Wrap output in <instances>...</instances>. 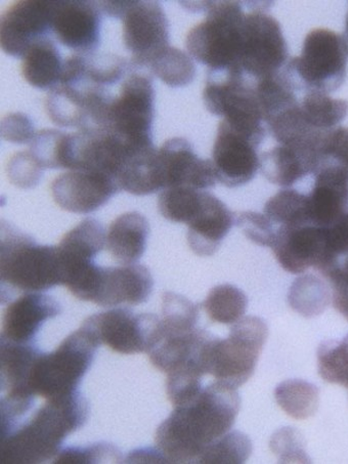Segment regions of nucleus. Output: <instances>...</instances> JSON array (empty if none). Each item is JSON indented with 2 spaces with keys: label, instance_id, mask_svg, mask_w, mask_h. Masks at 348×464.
<instances>
[{
  "label": "nucleus",
  "instance_id": "c03bdc74",
  "mask_svg": "<svg viewBox=\"0 0 348 464\" xmlns=\"http://www.w3.org/2000/svg\"><path fill=\"white\" fill-rule=\"evenodd\" d=\"M323 227L325 230L326 259L319 270L321 273L338 256L348 253V211L334 225Z\"/></svg>",
  "mask_w": 348,
  "mask_h": 464
},
{
  "label": "nucleus",
  "instance_id": "412c9836",
  "mask_svg": "<svg viewBox=\"0 0 348 464\" xmlns=\"http://www.w3.org/2000/svg\"><path fill=\"white\" fill-rule=\"evenodd\" d=\"M61 304L42 293L23 294L5 311L2 340L34 343L35 335L45 321L57 317Z\"/></svg>",
  "mask_w": 348,
  "mask_h": 464
},
{
  "label": "nucleus",
  "instance_id": "37998d69",
  "mask_svg": "<svg viewBox=\"0 0 348 464\" xmlns=\"http://www.w3.org/2000/svg\"><path fill=\"white\" fill-rule=\"evenodd\" d=\"M334 162L348 169V128L330 130L324 135L321 162Z\"/></svg>",
  "mask_w": 348,
  "mask_h": 464
},
{
  "label": "nucleus",
  "instance_id": "393cba45",
  "mask_svg": "<svg viewBox=\"0 0 348 464\" xmlns=\"http://www.w3.org/2000/svg\"><path fill=\"white\" fill-rule=\"evenodd\" d=\"M149 233L150 225L144 216L136 211L126 212L109 227V253L122 265L137 264L145 254Z\"/></svg>",
  "mask_w": 348,
  "mask_h": 464
},
{
  "label": "nucleus",
  "instance_id": "5701e85b",
  "mask_svg": "<svg viewBox=\"0 0 348 464\" xmlns=\"http://www.w3.org/2000/svg\"><path fill=\"white\" fill-rule=\"evenodd\" d=\"M259 168L268 182L288 188L314 174L321 162L315 149L278 145L260 156Z\"/></svg>",
  "mask_w": 348,
  "mask_h": 464
},
{
  "label": "nucleus",
  "instance_id": "2eb2a0df",
  "mask_svg": "<svg viewBox=\"0 0 348 464\" xmlns=\"http://www.w3.org/2000/svg\"><path fill=\"white\" fill-rule=\"evenodd\" d=\"M121 191L116 180L101 171L73 169L55 178L52 194L55 204L73 214L99 209Z\"/></svg>",
  "mask_w": 348,
  "mask_h": 464
},
{
  "label": "nucleus",
  "instance_id": "4c0bfd02",
  "mask_svg": "<svg viewBox=\"0 0 348 464\" xmlns=\"http://www.w3.org/2000/svg\"><path fill=\"white\" fill-rule=\"evenodd\" d=\"M252 452L250 439L238 430L228 431L205 450L197 463H243Z\"/></svg>",
  "mask_w": 348,
  "mask_h": 464
},
{
  "label": "nucleus",
  "instance_id": "9b49d317",
  "mask_svg": "<svg viewBox=\"0 0 348 464\" xmlns=\"http://www.w3.org/2000/svg\"><path fill=\"white\" fill-rule=\"evenodd\" d=\"M99 343L123 355L151 351L161 334V319L154 314H134L121 306L92 314L82 325Z\"/></svg>",
  "mask_w": 348,
  "mask_h": 464
},
{
  "label": "nucleus",
  "instance_id": "39448f33",
  "mask_svg": "<svg viewBox=\"0 0 348 464\" xmlns=\"http://www.w3.org/2000/svg\"><path fill=\"white\" fill-rule=\"evenodd\" d=\"M267 336L266 322L253 316L236 322L226 340L211 334L202 353L205 373L228 387L240 388L255 373Z\"/></svg>",
  "mask_w": 348,
  "mask_h": 464
},
{
  "label": "nucleus",
  "instance_id": "f8f14e48",
  "mask_svg": "<svg viewBox=\"0 0 348 464\" xmlns=\"http://www.w3.org/2000/svg\"><path fill=\"white\" fill-rule=\"evenodd\" d=\"M123 42L132 54L130 64L148 69L150 63L169 46V24L157 2H129L122 14Z\"/></svg>",
  "mask_w": 348,
  "mask_h": 464
},
{
  "label": "nucleus",
  "instance_id": "7c9ffc66",
  "mask_svg": "<svg viewBox=\"0 0 348 464\" xmlns=\"http://www.w3.org/2000/svg\"><path fill=\"white\" fill-rule=\"evenodd\" d=\"M265 215L276 227L313 225L307 195L291 188L279 191L266 203Z\"/></svg>",
  "mask_w": 348,
  "mask_h": 464
},
{
  "label": "nucleus",
  "instance_id": "423d86ee",
  "mask_svg": "<svg viewBox=\"0 0 348 464\" xmlns=\"http://www.w3.org/2000/svg\"><path fill=\"white\" fill-rule=\"evenodd\" d=\"M100 344L97 338L82 326L67 336L57 350L39 353L30 377L33 394L46 400L74 394L92 366Z\"/></svg>",
  "mask_w": 348,
  "mask_h": 464
},
{
  "label": "nucleus",
  "instance_id": "b1692460",
  "mask_svg": "<svg viewBox=\"0 0 348 464\" xmlns=\"http://www.w3.org/2000/svg\"><path fill=\"white\" fill-rule=\"evenodd\" d=\"M106 238L104 227L93 218L83 219L64 235L58 246L63 283L69 273L93 263V258L104 248Z\"/></svg>",
  "mask_w": 348,
  "mask_h": 464
},
{
  "label": "nucleus",
  "instance_id": "a211bd4d",
  "mask_svg": "<svg viewBox=\"0 0 348 464\" xmlns=\"http://www.w3.org/2000/svg\"><path fill=\"white\" fill-rule=\"evenodd\" d=\"M272 248L285 271L302 274L312 266L319 271L326 259L325 230L311 224L280 227Z\"/></svg>",
  "mask_w": 348,
  "mask_h": 464
},
{
  "label": "nucleus",
  "instance_id": "a18cd8bd",
  "mask_svg": "<svg viewBox=\"0 0 348 464\" xmlns=\"http://www.w3.org/2000/svg\"><path fill=\"white\" fill-rule=\"evenodd\" d=\"M0 133L5 140L14 144H28L36 133L31 118L24 113H11L4 117Z\"/></svg>",
  "mask_w": 348,
  "mask_h": 464
},
{
  "label": "nucleus",
  "instance_id": "f3484780",
  "mask_svg": "<svg viewBox=\"0 0 348 464\" xmlns=\"http://www.w3.org/2000/svg\"><path fill=\"white\" fill-rule=\"evenodd\" d=\"M101 10L90 2H52V33L76 53H93L101 43Z\"/></svg>",
  "mask_w": 348,
  "mask_h": 464
},
{
  "label": "nucleus",
  "instance_id": "bb28decb",
  "mask_svg": "<svg viewBox=\"0 0 348 464\" xmlns=\"http://www.w3.org/2000/svg\"><path fill=\"white\" fill-rule=\"evenodd\" d=\"M63 65L57 46L46 37L31 46L24 56L22 74L34 88L52 90L60 83Z\"/></svg>",
  "mask_w": 348,
  "mask_h": 464
},
{
  "label": "nucleus",
  "instance_id": "2f4dec72",
  "mask_svg": "<svg viewBox=\"0 0 348 464\" xmlns=\"http://www.w3.org/2000/svg\"><path fill=\"white\" fill-rule=\"evenodd\" d=\"M151 73L170 88H184L194 81L193 58L177 47L168 46L150 63Z\"/></svg>",
  "mask_w": 348,
  "mask_h": 464
},
{
  "label": "nucleus",
  "instance_id": "1a4fd4ad",
  "mask_svg": "<svg viewBox=\"0 0 348 464\" xmlns=\"http://www.w3.org/2000/svg\"><path fill=\"white\" fill-rule=\"evenodd\" d=\"M348 51L343 36L328 29L308 34L299 57L289 60L287 67L294 74L300 92L337 91L345 81Z\"/></svg>",
  "mask_w": 348,
  "mask_h": 464
},
{
  "label": "nucleus",
  "instance_id": "09e8293b",
  "mask_svg": "<svg viewBox=\"0 0 348 464\" xmlns=\"http://www.w3.org/2000/svg\"><path fill=\"white\" fill-rule=\"evenodd\" d=\"M343 37L344 39V43L346 44L347 51H348V14H347V17H346L345 33H344V35Z\"/></svg>",
  "mask_w": 348,
  "mask_h": 464
},
{
  "label": "nucleus",
  "instance_id": "4468645a",
  "mask_svg": "<svg viewBox=\"0 0 348 464\" xmlns=\"http://www.w3.org/2000/svg\"><path fill=\"white\" fill-rule=\"evenodd\" d=\"M52 31V2L22 0L3 14L0 26L2 49L9 56L23 59L41 39Z\"/></svg>",
  "mask_w": 348,
  "mask_h": 464
},
{
  "label": "nucleus",
  "instance_id": "0eeeda50",
  "mask_svg": "<svg viewBox=\"0 0 348 464\" xmlns=\"http://www.w3.org/2000/svg\"><path fill=\"white\" fill-rule=\"evenodd\" d=\"M203 101L211 114L223 117L235 130L264 140L266 128L256 82L241 70H209Z\"/></svg>",
  "mask_w": 348,
  "mask_h": 464
},
{
  "label": "nucleus",
  "instance_id": "7ed1b4c3",
  "mask_svg": "<svg viewBox=\"0 0 348 464\" xmlns=\"http://www.w3.org/2000/svg\"><path fill=\"white\" fill-rule=\"evenodd\" d=\"M0 279L3 303L6 302L10 291L42 293L63 285L58 246H41L28 234L3 223Z\"/></svg>",
  "mask_w": 348,
  "mask_h": 464
},
{
  "label": "nucleus",
  "instance_id": "a19ab883",
  "mask_svg": "<svg viewBox=\"0 0 348 464\" xmlns=\"http://www.w3.org/2000/svg\"><path fill=\"white\" fill-rule=\"evenodd\" d=\"M44 169L30 151L15 153L6 167L10 182L21 188H33L38 185Z\"/></svg>",
  "mask_w": 348,
  "mask_h": 464
},
{
  "label": "nucleus",
  "instance_id": "f257e3e1",
  "mask_svg": "<svg viewBox=\"0 0 348 464\" xmlns=\"http://www.w3.org/2000/svg\"><path fill=\"white\" fill-rule=\"evenodd\" d=\"M237 389L215 382L188 403L174 407L157 429L156 446L169 463L196 462L234 426L240 411Z\"/></svg>",
  "mask_w": 348,
  "mask_h": 464
},
{
  "label": "nucleus",
  "instance_id": "6ab92c4d",
  "mask_svg": "<svg viewBox=\"0 0 348 464\" xmlns=\"http://www.w3.org/2000/svg\"><path fill=\"white\" fill-rule=\"evenodd\" d=\"M314 175V188L307 195L311 222L329 227L348 211V169L325 161Z\"/></svg>",
  "mask_w": 348,
  "mask_h": 464
},
{
  "label": "nucleus",
  "instance_id": "de8ad7c7",
  "mask_svg": "<svg viewBox=\"0 0 348 464\" xmlns=\"http://www.w3.org/2000/svg\"><path fill=\"white\" fill-rule=\"evenodd\" d=\"M126 461L130 463H169L158 448L134 450Z\"/></svg>",
  "mask_w": 348,
  "mask_h": 464
},
{
  "label": "nucleus",
  "instance_id": "f704fd0d",
  "mask_svg": "<svg viewBox=\"0 0 348 464\" xmlns=\"http://www.w3.org/2000/svg\"><path fill=\"white\" fill-rule=\"evenodd\" d=\"M199 306L187 297L170 293L162 296L161 326L165 332L188 333L197 329Z\"/></svg>",
  "mask_w": 348,
  "mask_h": 464
},
{
  "label": "nucleus",
  "instance_id": "ea45409f",
  "mask_svg": "<svg viewBox=\"0 0 348 464\" xmlns=\"http://www.w3.org/2000/svg\"><path fill=\"white\" fill-rule=\"evenodd\" d=\"M236 224L253 243L271 248L274 246L278 227L265 214L255 211L240 212L236 217Z\"/></svg>",
  "mask_w": 348,
  "mask_h": 464
},
{
  "label": "nucleus",
  "instance_id": "72a5a7b5",
  "mask_svg": "<svg viewBox=\"0 0 348 464\" xmlns=\"http://www.w3.org/2000/svg\"><path fill=\"white\" fill-rule=\"evenodd\" d=\"M203 192L188 187L166 188L158 198V208L169 221L188 225L201 207Z\"/></svg>",
  "mask_w": 348,
  "mask_h": 464
},
{
  "label": "nucleus",
  "instance_id": "c85d7f7f",
  "mask_svg": "<svg viewBox=\"0 0 348 464\" xmlns=\"http://www.w3.org/2000/svg\"><path fill=\"white\" fill-rule=\"evenodd\" d=\"M330 300L327 283L313 274L298 277L292 285L288 295L291 308L306 318L319 316L327 309Z\"/></svg>",
  "mask_w": 348,
  "mask_h": 464
},
{
  "label": "nucleus",
  "instance_id": "c9c22d12",
  "mask_svg": "<svg viewBox=\"0 0 348 464\" xmlns=\"http://www.w3.org/2000/svg\"><path fill=\"white\" fill-rule=\"evenodd\" d=\"M68 135L58 130L38 131L30 143L29 151L44 169H66Z\"/></svg>",
  "mask_w": 348,
  "mask_h": 464
},
{
  "label": "nucleus",
  "instance_id": "9d476101",
  "mask_svg": "<svg viewBox=\"0 0 348 464\" xmlns=\"http://www.w3.org/2000/svg\"><path fill=\"white\" fill-rule=\"evenodd\" d=\"M288 47L280 23L271 14L253 11L245 15L239 68L258 82L286 66Z\"/></svg>",
  "mask_w": 348,
  "mask_h": 464
},
{
  "label": "nucleus",
  "instance_id": "58836bf2",
  "mask_svg": "<svg viewBox=\"0 0 348 464\" xmlns=\"http://www.w3.org/2000/svg\"><path fill=\"white\" fill-rule=\"evenodd\" d=\"M122 455L118 448L102 442L84 447H68L55 456L54 463L83 464L121 461Z\"/></svg>",
  "mask_w": 348,
  "mask_h": 464
},
{
  "label": "nucleus",
  "instance_id": "cd10ccee",
  "mask_svg": "<svg viewBox=\"0 0 348 464\" xmlns=\"http://www.w3.org/2000/svg\"><path fill=\"white\" fill-rule=\"evenodd\" d=\"M299 100L300 112L311 128L327 131L335 129L348 114V102L334 99L318 91H303Z\"/></svg>",
  "mask_w": 348,
  "mask_h": 464
},
{
  "label": "nucleus",
  "instance_id": "49530a36",
  "mask_svg": "<svg viewBox=\"0 0 348 464\" xmlns=\"http://www.w3.org/2000/svg\"><path fill=\"white\" fill-rule=\"evenodd\" d=\"M322 275L330 281L332 287L348 288V253L338 256Z\"/></svg>",
  "mask_w": 348,
  "mask_h": 464
},
{
  "label": "nucleus",
  "instance_id": "ddd939ff",
  "mask_svg": "<svg viewBox=\"0 0 348 464\" xmlns=\"http://www.w3.org/2000/svg\"><path fill=\"white\" fill-rule=\"evenodd\" d=\"M261 140L220 121L212 150L217 179L227 188L248 184L259 169L257 149Z\"/></svg>",
  "mask_w": 348,
  "mask_h": 464
},
{
  "label": "nucleus",
  "instance_id": "6e6552de",
  "mask_svg": "<svg viewBox=\"0 0 348 464\" xmlns=\"http://www.w3.org/2000/svg\"><path fill=\"white\" fill-rule=\"evenodd\" d=\"M154 102L151 76L144 69L130 64L121 92L110 102L104 124L100 129L114 133L130 144L153 145Z\"/></svg>",
  "mask_w": 348,
  "mask_h": 464
},
{
  "label": "nucleus",
  "instance_id": "20e7f679",
  "mask_svg": "<svg viewBox=\"0 0 348 464\" xmlns=\"http://www.w3.org/2000/svg\"><path fill=\"white\" fill-rule=\"evenodd\" d=\"M208 13L207 18L189 31L186 39L189 56L209 70L239 69L245 15L237 2L189 4ZM242 71V70H241Z\"/></svg>",
  "mask_w": 348,
  "mask_h": 464
},
{
  "label": "nucleus",
  "instance_id": "473e14b6",
  "mask_svg": "<svg viewBox=\"0 0 348 464\" xmlns=\"http://www.w3.org/2000/svg\"><path fill=\"white\" fill-rule=\"evenodd\" d=\"M248 298L241 289L223 285L210 290L203 308L211 321L220 324H235L246 313Z\"/></svg>",
  "mask_w": 348,
  "mask_h": 464
},
{
  "label": "nucleus",
  "instance_id": "a878e982",
  "mask_svg": "<svg viewBox=\"0 0 348 464\" xmlns=\"http://www.w3.org/2000/svg\"><path fill=\"white\" fill-rule=\"evenodd\" d=\"M92 91L59 83L47 93L45 111L54 124L79 130L90 128Z\"/></svg>",
  "mask_w": 348,
  "mask_h": 464
},
{
  "label": "nucleus",
  "instance_id": "f03ea898",
  "mask_svg": "<svg viewBox=\"0 0 348 464\" xmlns=\"http://www.w3.org/2000/svg\"><path fill=\"white\" fill-rule=\"evenodd\" d=\"M89 415V402L79 392L46 400L30 420L2 438V461L42 463L55 458L64 440L82 429Z\"/></svg>",
  "mask_w": 348,
  "mask_h": 464
},
{
  "label": "nucleus",
  "instance_id": "e433bc0d",
  "mask_svg": "<svg viewBox=\"0 0 348 464\" xmlns=\"http://www.w3.org/2000/svg\"><path fill=\"white\" fill-rule=\"evenodd\" d=\"M319 373L329 383L348 389V334L342 341H326L318 350Z\"/></svg>",
  "mask_w": 348,
  "mask_h": 464
},
{
  "label": "nucleus",
  "instance_id": "79ce46f5",
  "mask_svg": "<svg viewBox=\"0 0 348 464\" xmlns=\"http://www.w3.org/2000/svg\"><path fill=\"white\" fill-rule=\"evenodd\" d=\"M271 450L281 462H308L302 435L291 428H284L275 432Z\"/></svg>",
  "mask_w": 348,
  "mask_h": 464
},
{
  "label": "nucleus",
  "instance_id": "4be33fe9",
  "mask_svg": "<svg viewBox=\"0 0 348 464\" xmlns=\"http://www.w3.org/2000/svg\"><path fill=\"white\" fill-rule=\"evenodd\" d=\"M236 224V217L223 201L208 192H203L201 207L188 224V243L193 253L211 256Z\"/></svg>",
  "mask_w": 348,
  "mask_h": 464
},
{
  "label": "nucleus",
  "instance_id": "aec40b11",
  "mask_svg": "<svg viewBox=\"0 0 348 464\" xmlns=\"http://www.w3.org/2000/svg\"><path fill=\"white\" fill-rule=\"evenodd\" d=\"M153 285L152 274L145 266L130 264L102 267L92 303L102 308L138 305L149 300Z\"/></svg>",
  "mask_w": 348,
  "mask_h": 464
},
{
  "label": "nucleus",
  "instance_id": "c756f323",
  "mask_svg": "<svg viewBox=\"0 0 348 464\" xmlns=\"http://www.w3.org/2000/svg\"><path fill=\"white\" fill-rule=\"evenodd\" d=\"M275 397L291 418L303 420L311 418L318 411L320 391L311 382L290 380L276 387Z\"/></svg>",
  "mask_w": 348,
  "mask_h": 464
},
{
  "label": "nucleus",
  "instance_id": "dca6fc26",
  "mask_svg": "<svg viewBox=\"0 0 348 464\" xmlns=\"http://www.w3.org/2000/svg\"><path fill=\"white\" fill-rule=\"evenodd\" d=\"M157 160L162 190L188 187L205 191L216 186L217 176L212 161L199 159L184 138L166 140L157 152Z\"/></svg>",
  "mask_w": 348,
  "mask_h": 464
}]
</instances>
